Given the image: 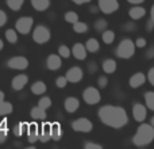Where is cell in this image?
Masks as SVG:
<instances>
[{
  "label": "cell",
  "instance_id": "obj_1",
  "mask_svg": "<svg viewBox=\"0 0 154 149\" xmlns=\"http://www.w3.org/2000/svg\"><path fill=\"white\" fill-rule=\"evenodd\" d=\"M97 114H99L100 121L104 125L109 126V128H114V129H122L128 122V117H127L126 110L119 106L107 104V106H103L99 110Z\"/></svg>",
  "mask_w": 154,
  "mask_h": 149
},
{
  "label": "cell",
  "instance_id": "obj_21",
  "mask_svg": "<svg viewBox=\"0 0 154 149\" xmlns=\"http://www.w3.org/2000/svg\"><path fill=\"white\" fill-rule=\"evenodd\" d=\"M101 68H103L104 73L112 74V73L115 72V71H116V62H115V60H112V59H107L106 61L103 62Z\"/></svg>",
  "mask_w": 154,
  "mask_h": 149
},
{
  "label": "cell",
  "instance_id": "obj_51",
  "mask_svg": "<svg viewBox=\"0 0 154 149\" xmlns=\"http://www.w3.org/2000/svg\"><path fill=\"white\" fill-rule=\"evenodd\" d=\"M3 100H4V92H3V91H0V103H2Z\"/></svg>",
  "mask_w": 154,
  "mask_h": 149
},
{
  "label": "cell",
  "instance_id": "obj_3",
  "mask_svg": "<svg viewBox=\"0 0 154 149\" xmlns=\"http://www.w3.org/2000/svg\"><path fill=\"white\" fill-rule=\"evenodd\" d=\"M135 43L133 42L131 40H128V38H125V40L122 41V42L118 45L116 48V56L119 57V59H131V57L135 54Z\"/></svg>",
  "mask_w": 154,
  "mask_h": 149
},
{
  "label": "cell",
  "instance_id": "obj_53",
  "mask_svg": "<svg viewBox=\"0 0 154 149\" xmlns=\"http://www.w3.org/2000/svg\"><path fill=\"white\" fill-rule=\"evenodd\" d=\"M3 48H4V43H3V41L2 40H0V50H2V49Z\"/></svg>",
  "mask_w": 154,
  "mask_h": 149
},
{
  "label": "cell",
  "instance_id": "obj_28",
  "mask_svg": "<svg viewBox=\"0 0 154 149\" xmlns=\"http://www.w3.org/2000/svg\"><path fill=\"white\" fill-rule=\"evenodd\" d=\"M101 40L104 41V43H107V45H109V43H112L115 41V33L112 31V30H104L103 34H101Z\"/></svg>",
  "mask_w": 154,
  "mask_h": 149
},
{
  "label": "cell",
  "instance_id": "obj_27",
  "mask_svg": "<svg viewBox=\"0 0 154 149\" xmlns=\"http://www.w3.org/2000/svg\"><path fill=\"white\" fill-rule=\"evenodd\" d=\"M27 128H29V123H26V122L18 123V125L12 129V132H14V134H15L16 137H22L24 133H27Z\"/></svg>",
  "mask_w": 154,
  "mask_h": 149
},
{
  "label": "cell",
  "instance_id": "obj_34",
  "mask_svg": "<svg viewBox=\"0 0 154 149\" xmlns=\"http://www.w3.org/2000/svg\"><path fill=\"white\" fill-rule=\"evenodd\" d=\"M73 30H75V33H77V34H82V33H85L88 30V26L84 22L77 21L76 23H73Z\"/></svg>",
  "mask_w": 154,
  "mask_h": 149
},
{
  "label": "cell",
  "instance_id": "obj_15",
  "mask_svg": "<svg viewBox=\"0 0 154 149\" xmlns=\"http://www.w3.org/2000/svg\"><path fill=\"white\" fill-rule=\"evenodd\" d=\"M27 83H29V77H27L26 74H18V76H15L12 79L11 85H12V88L15 91H20L26 87Z\"/></svg>",
  "mask_w": 154,
  "mask_h": 149
},
{
  "label": "cell",
  "instance_id": "obj_8",
  "mask_svg": "<svg viewBox=\"0 0 154 149\" xmlns=\"http://www.w3.org/2000/svg\"><path fill=\"white\" fill-rule=\"evenodd\" d=\"M7 65H8V68H11V69L23 71L29 67V60L23 56H15V57H12V59L8 60Z\"/></svg>",
  "mask_w": 154,
  "mask_h": 149
},
{
  "label": "cell",
  "instance_id": "obj_54",
  "mask_svg": "<svg viewBox=\"0 0 154 149\" xmlns=\"http://www.w3.org/2000/svg\"><path fill=\"white\" fill-rule=\"evenodd\" d=\"M150 123L154 126V117H152V119H150Z\"/></svg>",
  "mask_w": 154,
  "mask_h": 149
},
{
  "label": "cell",
  "instance_id": "obj_4",
  "mask_svg": "<svg viewBox=\"0 0 154 149\" xmlns=\"http://www.w3.org/2000/svg\"><path fill=\"white\" fill-rule=\"evenodd\" d=\"M50 37H51V34H50V31H49V29L42 26V24L37 26L34 29V31H32V40L37 43H39V45L48 43L49 41H50Z\"/></svg>",
  "mask_w": 154,
  "mask_h": 149
},
{
  "label": "cell",
  "instance_id": "obj_42",
  "mask_svg": "<svg viewBox=\"0 0 154 149\" xmlns=\"http://www.w3.org/2000/svg\"><path fill=\"white\" fill-rule=\"evenodd\" d=\"M135 29H137V26L134 23H131V22H128V23H126L125 26H123V30H125V31H134Z\"/></svg>",
  "mask_w": 154,
  "mask_h": 149
},
{
  "label": "cell",
  "instance_id": "obj_24",
  "mask_svg": "<svg viewBox=\"0 0 154 149\" xmlns=\"http://www.w3.org/2000/svg\"><path fill=\"white\" fill-rule=\"evenodd\" d=\"M85 48H87V52H89V53H96L100 49V43L96 38H89L85 43Z\"/></svg>",
  "mask_w": 154,
  "mask_h": 149
},
{
  "label": "cell",
  "instance_id": "obj_49",
  "mask_svg": "<svg viewBox=\"0 0 154 149\" xmlns=\"http://www.w3.org/2000/svg\"><path fill=\"white\" fill-rule=\"evenodd\" d=\"M128 3H131V4H141V3H143L145 0H127Z\"/></svg>",
  "mask_w": 154,
  "mask_h": 149
},
{
  "label": "cell",
  "instance_id": "obj_50",
  "mask_svg": "<svg viewBox=\"0 0 154 149\" xmlns=\"http://www.w3.org/2000/svg\"><path fill=\"white\" fill-rule=\"evenodd\" d=\"M150 19L154 22V4H153V7H152V10H150Z\"/></svg>",
  "mask_w": 154,
  "mask_h": 149
},
{
  "label": "cell",
  "instance_id": "obj_7",
  "mask_svg": "<svg viewBox=\"0 0 154 149\" xmlns=\"http://www.w3.org/2000/svg\"><path fill=\"white\" fill-rule=\"evenodd\" d=\"M72 129L75 132H80V133H89V132H92L93 125L87 118H79L72 122Z\"/></svg>",
  "mask_w": 154,
  "mask_h": 149
},
{
  "label": "cell",
  "instance_id": "obj_47",
  "mask_svg": "<svg viewBox=\"0 0 154 149\" xmlns=\"http://www.w3.org/2000/svg\"><path fill=\"white\" fill-rule=\"evenodd\" d=\"M146 59H154V46L147 49L146 52Z\"/></svg>",
  "mask_w": 154,
  "mask_h": 149
},
{
  "label": "cell",
  "instance_id": "obj_29",
  "mask_svg": "<svg viewBox=\"0 0 154 149\" xmlns=\"http://www.w3.org/2000/svg\"><path fill=\"white\" fill-rule=\"evenodd\" d=\"M93 27H95V30L97 33H103L104 30L108 27V22L106 21V19H97V21L95 22V24H93Z\"/></svg>",
  "mask_w": 154,
  "mask_h": 149
},
{
  "label": "cell",
  "instance_id": "obj_5",
  "mask_svg": "<svg viewBox=\"0 0 154 149\" xmlns=\"http://www.w3.org/2000/svg\"><path fill=\"white\" fill-rule=\"evenodd\" d=\"M82 99H84V102L87 104L93 106V104H97L101 100V95H100L97 88L88 87V88H85L84 92H82Z\"/></svg>",
  "mask_w": 154,
  "mask_h": 149
},
{
  "label": "cell",
  "instance_id": "obj_30",
  "mask_svg": "<svg viewBox=\"0 0 154 149\" xmlns=\"http://www.w3.org/2000/svg\"><path fill=\"white\" fill-rule=\"evenodd\" d=\"M5 40H7L10 43L18 42V34H16V30H12V29L5 30Z\"/></svg>",
  "mask_w": 154,
  "mask_h": 149
},
{
  "label": "cell",
  "instance_id": "obj_45",
  "mask_svg": "<svg viewBox=\"0 0 154 149\" xmlns=\"http://www.w3.org/2000/svg\"><path fill=\"white\" fill-rule=\"evenodd\" d=\"M5 23H7V15H5L4 11L0 10V27L4 26Z\"/></svg>",
  "mask_w": 154,
  "mask_h": 149
},
{
  "label": "cell",
  "instance_id": "obj_2",
  "mask_svg": "<svg viewBox=\"0 0 154 149\" xmlns=\"http://www.w3.org/2000/svg\"><path fill=\"white\" fill-rule=\"evenodd\" d=\"M154 140V126L152 123H142L133 137V144L137 147H146Z\"/></svg>",
  "mask_w": 154,
  "mask_h": 149
},
{
  "label": "cell",
  "instance_id": "obj_52",
  "mask_svg": "<svg viewBox=\"0 0 154 149\" xmlns=\"http://www.w3.org/2000/svg\"><path fill=\"white\" fill-rule=\"evenodd\" d=\"M97 10H99L97 7H92V8H91V12H96V11H97Z\"/></svg>",
  "mask_w": 154,
  "mask_h": 149
},
{
  "label": "cell",
  "instance_id": "obj_17",
  "mask_svg": "<svg viewBox=\"0 0 154 149\" xmlns=\"http://www.w3.org/2000/svg\"><path fill=\"white\" fill-rule=\"evenodd\" d=\"M64 107H65V110H66L68 113L73 114V113H76L77 110H79L80 102H79V99H77V98H73V96H70V98H66V99H65Z\"/></svg>",
  "mask_w": 154,
  "mask_h": 149
},
{
  "label": "cell",
  "instance_id": "obj_16",
  "mask_svg": "<svg viewBox=\"0 0 154 149\" xmlns=\"http://www.w3.org/2000/svg\"><path fill=\"white\" fill-rule=\"evenodd\" d=\"M49 140H51V123L46 122L39 129V141L48 142Z\"/></svg>",
  "mask_w": 154,
  "mask_h": 149
},
{
  "label": "cell",
  "instance_id": "obj_19",
  "mask_svg": "<svg viewBox=\"0 0 154 149\" xmlns=\"http://www.w3.org/2000/svg\"><path fill=\"white\" fill-rule=\"evenodd\" d=\"M146 15V10L143 7H139V5H135V7L130 8L128 10V16H130L133 21H138V19H142Z\"/></svg>",
  "mask_w": 154,
  "mask_h": 149
},
{
  "label": "cell",
  "instance_id": "obj_39",
  "mask_svg": "<svg viewBox=\"0 0 154 149\" xmlns=\"http://www.w3.org/2000/svg\"><path fill=\"white\" fill-rule=\"evenodd\" d=\"M107 83H108V80H107L106 76H100V77L97 79L99 88H106V87H107Z\"/></svg>",
  "mask_w": 154,
  "mask_h": 149
},
{
  "label": "cell",
  "instance_id": "obj_10",
  "mask_svg": "<svg viewBox=\"0 0 154 149\" xmlns=\"http://www.w3.org/2000/svg\"><path fill=\"white\" fill-rule=\"evenodd\" d=\"M133 117L137 122H143L147 117V110L145 106H142L141 103H135L133 106Z\"/></svg>",
  "mask_w": 154,
  "mask_h": 149
},
{
  "label": "cell",
  "instance_id": "obj_6",
  "mask_svg": "<svg viewBox=\"0 0 154 149\" xmlns=\"http://www.w3.org/2000/svg\"><path fill=\"white\" fill-rule=\"evenodd\" d=\"M32 23H34V22H32L31 16H22V18H19L18 21H16L15 30L18 33H20V34L26 35V34H29V33L31 31Z\"/></svg>",
  "mask_w": 154,
  "mask_h": 149
},
{
  "label": "cell",
  "instance_id": "obj_22",
  "mask_svg": "<svg viewBox=\"0 0 154 149\" xmlns=\"http://www.w3.org/2000/svg\"><path fill=\"white\" fill-rule=\"evenodd\" d=\"M31 5L37 11L42 12V11H46L50 7V0H31Z\"/></svg>",
  "mask_w": 154,
  "mask_h": 149
},
{
  "label": "cell",
  "instance_id": "obj_18",
  "mask_svg": "<svg viewBox=\"0 0 154 149\" xmlns=\"http://www.w3.org/2000/svg\"><path fill=\"white\" fill-rule=\"evenodd\" d=\"M72 54L76 60H85L87 57V48L82 43H75L72 48Z\"/></svg>",
  "mask_w": 154,
  "mask_h": 149
},
{
  "label": "cell",
  "instance_id": "obj_48",
  "mask_svg": "<svg viewBox=\"0 0 154 149\" xmlns=\"http://www.w3.org/2000/svg\"><path fill=\"white\" fill-rule=\"evenodd\" d=\"M72 2L76 4H85V3H89L91 0H72Z\"/></svg>",
  "mask_w": 154,
  "mask_h": 149
},
{
  "label": "cell",
  "instance_id": "obj_9",
  "mask_svg": "<svg viewBox=\"0 0 154 149\" xmlns=\"http://www.w3.org/2000/svg\"><path fill=\"white\" fill-rule=\"evenodd\" d=\"M119 8L118 0H99V10L103 14H114Z\"/></svg>",
  "mask_w": 154,
  "mask_h": 149
},
{
  "label": "cell",
  "instance_id": "obj_13",
  "mask_svg": "<svg viewBox=\"0 0 154 149\" xmlns=\"http://www.w3.org/2000/svg\"><path fill=\"white\" fill-rule=\"evenodd\" d=\"M27 141L30 144H34L39 140V128H38L37 123H30L29 128H27Z\"/></svg>",
  "mask_w": 154,
  "mask_h": 149
},
{
  "label": "cell",
  "instance_id": "obj_23",
  "mask_svg": "<svg viewBox=\"0 0 154 149\" xmlns=\"http://www.w3.org/2000/svg\"><path fill=\"white\" fill-rule=\"evenodd\" d=\"M46 90H48L46 84L43 81H41V80L35 81L34 84L31 85V92L34 94V95H42V94L46 92Z\"/></svg>",
  "mask_w": 154,
  "mask_h": 149
},
{
  "label": "cell",
  "instance_id": "obj_37",
  "mask_svg": "<svg viewBox=\"0 0 154 149\" xmlns=\"http://www.w3.org/2000/svg\"><path fill=\"white\" fill-rule=\"evenodd\" d=\"M38 106L42 107V109H45V110H48L49 107L51 106V99L48 98V96H43V98L39 99V102H38Z\"/></svg>",
  "mask_w": 154,
  "mask_h": 149
},
{
  "label": "cell",
  "instance_id": "obj_25",
  "mask_svg": "<svg viewBox=\"0 0 154 149\" xmlns=\"http://www.w3.org/2000/svg\"><path fill=\"white\" fill-rule=\"evenodd\" d=\"M61 137H62V128H61V125H60L58 122L51 123V140L58 141V140H61Z\"/></svg>",
  "mask_w": 154,
  "mask_h": 149
},
{
  "label": "cell",
  "instance_id": "obj_35",
  "mask_svg": "<svg viewBox=\"0 0 154 149\" xmlns=\"http://www.w3.org/2000/svg\"><path fill=\"white\" fill-rule=\"evenodd\" d=\"M64 19L68 22V23H76L77 21H79V15L75 12V11H68L66 14L64 15Z\"/></svg>",
  "mask_w": 154,
  "mask_h": 149
},
{
  "label": "cell",
  "instance_id": "obj_20",
  "mask_svg": "<svg viewBox=\"0 0 154 149\" xmlns=\"http://www.w3.org/2000/svg\"><path fill=\"white\" fill-rule=\"evenodd\" d=\"M30 115H31V118L35 121H42L46 118V110L42 109V107H39V106H37V107H34V109H31Z\"/></svg>",
  "mask_w": 154,
  "mask_h": 149
},
{
  "label": "cell",
  "instance_id": "obj_44",
  "mask_svg": "<svg viewBox=\"0 0 154 149\" xmlns=\"http://www.w3.org/2000/svg\"><path fill=\"white\" fill-rule=\"evenodd\" d=\"M134 43H135L137 48H145V46H146V40H145V38H138Z\"/></svg>",
  "mask_w": 154,
  "mask_h": 149
},
{
  "label": "cell",
  "instance_id": "obj_38",
  "mask_svg": "<svg viewBox=\"0 0 154 149\" xmlns=\"http://www.w3.org/2000/svg\"><path fill=\"white\" fill-rule=\"evenodd\" d=\"M68 79H66V76H60V77H57V80H56V85L58 88H64V87H66V84H68Z\"/></svg>",
  "mask_w": 154,
  "mask_h": 149
},
{
  "label": "cell",
  "instance_id": "obj_46",
  "mask_svg": "<svg viewBox=\"0 0 154 149\" xmlns=\"http://www.w3.org/2000/svg\"><path fill=\"white\" fill-rule=\"evenodd\" d=\"M153 29H154V22L152 21V19H149L147 21V23H146V31H153Z\"/></svg>",
  "mask_w": 154,
  "mask_h": 149
},
{
  "label": "cell",
  "instance_id": "obj_36",
  "mask_svg": "<svg viewBox=\"0 0 154 149\" xmlns=\"http://www.w3.org/2000/svg\"><path fill=\"white\" fill-rule=\"evenodd\" d=\"M58 54L62 57V59H68V57L72 54V50H70L66 45H61L58 48Z\"/></svg>",
  "mask_w": 154,
  "mask_h": 149
},
{
  "label": "cell",
  "instance_id": "obj_12",
  "mask_svg": "<svg viewBox=\"0 0 154 149\" xmlns=\"http://www.w3.org/2000/svg\"><path fill=\"white\" fill-rule=\"evenodd\" d=\"M62 65V61H61V56L60 54H50L46 60V67L50 71H58Z\"/></svg>",
  "mask_w": 154,
  "mask_h": 149
},
{
  "label": "cell",
  "instance_id": "obj_26",
  "mask_svg": "<svg viewBox=\"0 0 154 149\" xmlns=\"http://www.w3.org/2000/svg\"><path fill=\"white\" fill-rule=\"evenodd\" d=\"M14 111V106L10 103V102L3 100L0 103V117H4V115H8Z\"/></svg>",
  "mask_w": 154,
  "mask_h": 149
},
{
  "label": "cell",
  "instance_id": "obj_33",
  "mask_svg": "<svg viewBox=\"0 0 154 149\" xmlns=\"http://www.w3.org/2000/svg\"><path fill=\"white\" fill-rule=\"evenodd\" d=\"M145 103H146V106L149 107L152 111H154V92L147 91V92L145 94Z\"/></svg>",
  "mask_w": 154,
  "mask_h": 149
},
{
  "label": "cell",
  "instance_id": "obj_11",
  "mask_svg": "<svg viewBox=\"0 0 154 149\" xmlns=\"http://www.w3.org/2000/svg\"><path fill=\"white\" fill-rule=\"evenodd\" d=\"M65 76H66V79H68V81H69V83H79V81H81L84 73H82L81 68L73 67V68H70V69L68 71Z\"/></svg>",
  "mask_w": 154,
  "mask_h": 149
},
{
  "label": "cell",
  "instance_id": "obj_32",
  "mask_svg": "<svg viewBox=\"0 0 154 149\" xmlns=\"http://www.w3.org/2000/svg\"><path fill=\"white\" fill-rule=\"evenodd\" d=\"M8 137V128H7V121H3L0 123V144L4 142Z\"/></svg>",
  "mask_w": 154,
  "mask_h": 149
},
{
  "label": "cell",
  "instance_id": "obj_43",
  "mask_svg": "<svg viewBox=\"0 0 154 149\" xmlns=\"http://www.w3.org/2000/svg\"><path fill=\"white\" fill-rule=\"evenodd\" d=\"M147 80H149V83L152 85H154V67L150 68L149 72H147Z\"/></svg>",
  "mask_w": 154,
  "mask_h": 149
},
{
  "label": "cell",
  "instance_id": "obj_14",
  "mask_svg": "<svg viewBox=\"0 0 154 149\" xmlns=\"http://www.w3.org/2000/svg\"><path fill=\"white\" fill-rule=\"evenodd\" d=\"M145 81H146V76H145L142 72H137L130 77V80H128V85H130L131 88H139L141 85L145 84Z\"/></svg>",
  "mask_w": 154,
  "mask_h": 149
},
{
  "label": "cell",
  "instance_id": "obj_31",
  "mask_svg": "<svg viewBox=\"0 0 154 149\" xmlns=\"http://www.w3.org/2000/svg\"><path fill=\"white\" fill-rule=\"evenodd\" d=\"M5 3H7L8 8H11L12 11H19L23 5L24 0H5Z\"/></svg>",
  "mask_w": 154,
  "mask_h": 149
},
{
  "label": "cell",
  "instance_id": "obj_41",
  "mask_svg": "<svg viewBox=\"0 0 154 149\" xmlns=\"http://www.w3.org/2000/svg\"><path fill=\"white\" fill-rule=\"evenodd\" d=\"M84 148L85 149H101L103 147H101V145H99V144H93V142H85Z\"/></svg>",
  "mask_w": 154,
  "mask_h": 149
},
{
  "label": "cell",
  "instance_id": "obj_40",
  "mask_svg": "<svg viewBox=\"0 0 154 149\" xmlns=\"http://www.w3.org/2000/svg\"><path fill=\"white\" fill-rule=\"evenodd\" d=\"M97 64L96 62H93V61H91V62H88V72H89L91 74L92 73H96V71H97Z\"/></svg>",
  "mask_w": 154,
  "mask_h": 149
}]
</instances>
